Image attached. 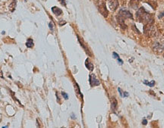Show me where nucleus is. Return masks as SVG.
Masks as SVG:
<instances>
[{"label": "nucleus", "instance_id": "obj_13", "mask_svg": "<svg viewBox=\"0 0 164 128\" xmlns=\"http://www.w3.org/2000/svg\"><path fill=\"white\" fill-rule=\"evenodd\" d=\"M118 90H119V94H120V96H122V97H124V93L122 92V90H121V89L120 88H118Z\"/></svg>", "mask_w": 164, "mask_h": 128}, {"label": "nucleus", "instance_id": "obj_9", "mask_svg": "<svg viewBox=\"0 0 164 128\" xmlns=\"http://www.w3.org/2000/svg\"><path fill=\"white\" fill-rule=\"evenodd\" d=\"M26 46L28 48H32L33 46V41L32 39H28L26 42Z\"/></svg>", "mask_w": 164, "mask_h": 128}, {"label": "nucleus", "instance_id": "obj_11", "mask_svg": "<svg viewBox=\"0 0 164 128\" xmlns=\"http://www.w3.org/2000/svg\"><path fill=\"white\" fill-rule=\"evenodd\" d=\"M144 83H145L146 85H147V86H149V87H153V86H154V84H155V81L149 82V81H147V80H144Z\"/></svg>", "mask_w": 164, "mask_h": 128}, {"label": "nucleus", "instance_id": "obj_7", "mask_svg": "<svg viewBox=\"0 0 164 128\" xmlns=\"http://www.w3.org/2000/svg\"><path fill=\"white\" fill-rule=\"evenodd\" d=\"M52 11H53V12L55 14V15H57V16L62 15V11L59 8H58V7H56V6L53 7V8H52Z\"/></svg>", "mask_w": 164, "mask_h": 128}, {"label": "nucleus", "instance_id": "obj_5", "mask_svg": "<svg viewBox=\"0 0 164 128\" xmlns=\"http://www.w3.org/2000/svg\"><path fill=\"white\" fill-rule=\"evenodd\" d=\"M90 84L91 87H95V86H99L100 84V82L99 81V80L97 79V77L94 75V74H90Z\"/></svg>", "mask_w": 164, "mask_h": 128}, {"label": "nucleus", "instance_id": "obj_6", "mask_svg": "<svg viewBox=\"0 0 164 128\" xmlns=\"http://www.w3.org/2000/svg\"><path fill=\"white\" fill-rule=\"evenodd\" d=\"M85 66H86V68L90 70V71H92L93 70H94V65H93V64L89 61V59H87L86 61H85Z\"/></svg>", "mask_w": 164, "mask_h": 128}, {"label": "nucleus", "instance_id": "obj_1", "mask_svg": "<svg viewBox=\"0 0 164 128\" xmlns=\"http://www.w3.org/2000/svg\"><path fill=\"white\" fill-rule=\"evenodd\" d=\"M137 18L141 23H144L145 24H150L152 22V16L150 15L148 12H147L144 8H141L137 14H136Z\"/></svg>", "mask_w": 164, "mask_h": 128}, {"label": "nucleus", "instance_id": "obj_18", "mask_svg": "<svg viewBox=\"0 0 164 128\" xmlns=\"http://www.w3.org/2000/svg\"><path fill=\"white\" fill-rule=\"evenodd\" d=\"M163 15H164V11H163V13L161 14V15H159V18H162V17H163Z\"/></svg>", "mask_w": 164, "mask_h": 128}, {"label": "nucleus", "instance_id": "obj_4", "mask_svg": "<svg viewBox=\"0 0 164 128\" xmlns=\"http://www.w3.org/2000/svg\"><path fill=\"white\" fill-rule=\"evenodd\" d=\"M107 4L111 11H116L119 6L118 0H107Z\"/></svg>", "mask_w": 164, "mask_h": 128}, {"label": "nucleus", "instance_id": "obj_17", "mask_svg": "<svg viewBox=\"0 0 164 128\" xmlns=\"http://www.w3.org/2000/svg\"><path fill=\"white\" fill-rule=\"evenodd\" d=\"M128 96V92H124V97H127Z\"/></svg>", "mask_w": 164, "mask_h": 128}, {"label": "nucleus", "instance_id": "obj_10", "mask_svg": "<svg viewBox=\"0 0 164 128\" xmlns=\"http://www.w3.org/2000/svg\"><path fill=\"white\" fill-rule=\"evenodd\" d=\"M116 105H117V101L116 98H112V110H115L116 108Z\"/></svg>", "mask_w": 164, "mask_h": 128}, {"label": "nucleus", "instance_id": "obj_15", "mask_svg": "<svg viewBox=\"0 0 164 128\" xmlns=\"http://www.w3.org/2000/svg\"><path fill=\"white\" fill-rule=\"evenodd\" d=\"M61 4H62L63 5H66V2H65V0H59Z\"/></svg>", "mask_w": 164, "mask_h": 128}, {"label": "nucleus", "instance_id": "obj_2", "mask_svg": "<svg viewBox=\"0 0 164 128\" xmlns=\"http://www.w3.org/2000/svg\"><path fill=\"white\" fill-rule=\"evenodd\" d=\"M133 16L128 11H125V10H123V9H121L119 11V13L117 16V20L119 21V23L121 26H123L125 24H124V20L126 18H130V19H132Z\"/></svg>", "mask_w": 164, "mask_h": 128}, {"label": "nucleus", "instance_id": "obj_16", "mask_svg": "<svg viewBox=\"0 0 164 128\" xmlns=\"http://www.w3.org/2000/svg\"><path fill=\"white\" fill-rule=\"evenodd\" d=\"M147 124V120H143V122H142V124L143 125H145V124Z\"/></svg>", "mask_w": 164, "mask_h": 128}, {"label": "nucleus", "instance_id": "obj_12", "mask_svg": "<svg viewBox=\"0 0 164 128\" xmlns=\"http://www.w3.org/2000/svg\"><path fill=\"white\" fill-rule=\"evenodd\" d=\"M62 95L63 96V97L65 98L66 99H68V94H66V92H62Z\"/></svg>", "mask_w": 164, "mask_h": 128}, {"label": "nucleus", "instance_id": "obj_8", "mask_svg": "<svg viewBox=\"0 0 164 128\" xmlns=\"http://www.w3.org/2000/svg\"><path fill=\"white\" fill-rule=\"evenodd\" d=\"M112 56H113V58H114V59H116L117 60V61L119 62V65H122V64H123V61H122V59H121L119 58V55L116 52H113Z\"/></svg>", "mask_w": 164, "mask_h": 128}, {"label": "nucleus", "instance_id": "obj_3", "mask_svg": "<svg viewBox=\"0 0 164 128\" xmlns=\"http://www.w3.org/2000/svg\"><path fill=\"white\" fill-rule=\"evenodd\" d=\"M98 10L105 18H106L108 16V11H107V9H106V5L103 2H100L99 4L98 5Z\"/></svg>", "mask_w": 164, "mask_h": 128}, {"label": "nucleus", "instance_id": "obj_14", "mask_svg": "<svg viewBox=\"0 0 164 128\" xmlns=\"http://www.w3.org/2000/svg\"><path fill=\"white\" fill-rule=\"evenodd\" d=\"M53 23H51V22H50V23L49 24V27L50 28V30H53Z\"/></svg>", "mask_w": 164, "mask_h": 128}]
</instances>
